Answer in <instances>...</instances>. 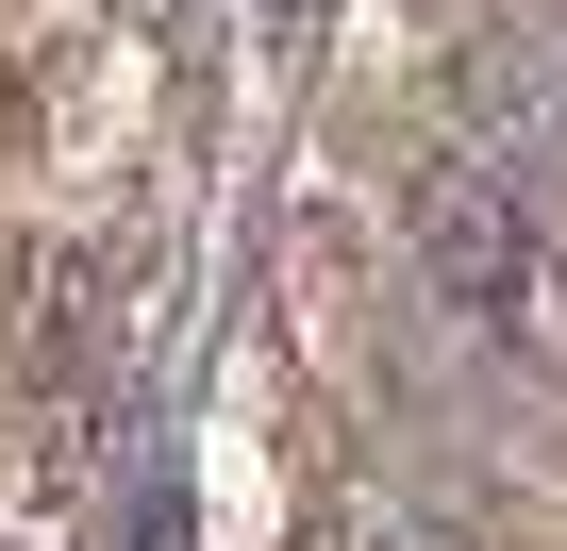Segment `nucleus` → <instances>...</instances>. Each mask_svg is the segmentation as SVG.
Segmentation results:
<instances>
[{
    "label": "nucleus",
    "mask_w": 567,
    "mask_h": 551,
    "mask_svg": "<svg viewBox=\"0 0 567 551\" xmlns=\"http://www.w3.org/2000/svg\"><path fill=\"white\" fill-rule=\"evenodd\" d=\"M417 285L467 318V335H534L550 318V234L517 184H434L417 201Z\"/></svg>",
    "instance_id": "f257e3e1"
},
{
    "label": "nucleus",
    "mask_w": 567,
    "mask_h": 551,
    "mask_svg": "<svg viewBox=\"0 0 567 551\" xmlns=\"http://www.w3.org/2000/svg\"><path fill=\"white\" fill-rule=\"evenodd\" d=\"M334 551H451V534H434L417 501H351V518H334Z\"/></svg>",
    "instance_id": "f03ea898"
}]
</instances>
